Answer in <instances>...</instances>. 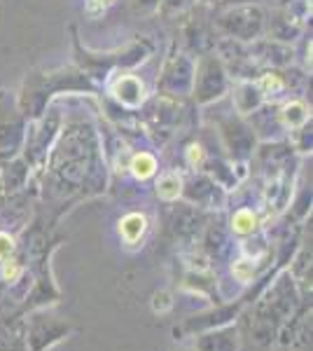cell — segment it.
Listing matches in <instances>:
<instances>
[{
    "mask_svg": "<svg viewBox=\"0 0 313 351\" xmlns=\"http://www.w3.org/2000/svg\"><path fill=\"white\" fill-rule=\"evenodd\" d=\"M45 162L47 183L56 195H99L105 190L103 145L92 122H64Z\"/></svg>",
    "mask_w": 313,
    "mask_h": 351,
    "instance_id": "cell-1",
    "label": "cell"
},
{
    "mask_svg": "<svg viewBox=\"0 0 313 351\" xmlns=\"http://www.w3.org/2000/svg\"><path fill=\"white\" fill-rule=\"evenodd\" d=\"M66 92L94 94L96 84L77 66H61L54 71H31L26 73L19 94H16V108L26 117V122H33L47 110L56 94Z\"/></svg>",
    "mask_w": 313,
    "mask_h": 351,
    "instance_id": "cell-2",
    "label": "cell"
},
{
    "mask_svg": "<svg viewBox=\"0 0 313 351\" xmlns=\"http://www.w3.org/2000/svg\"><path fill=\"white\" fill-rule=\"evenodd\" d=\"M71 31H73V54H75V66L84 73V75H89V80L94 84H99V82L103 84L108 77L117 71H131V68L140 66L143 61L150 59L152 49H155L150 40L140 38V40L129 43L127 47H122V49L101 54V52H92V49L82 47V45H79V38H77V31L75 28H71Z\"/></svg>",
    "mask_w": 313,
    "mask_h": 351,
    "instance_id": "cell-3",
    "label": "cell"
},
{
    "mask_svg": "<svg viewBox=\"0 0 313 351\" xmlns=\"http://www.w3.org/2000/svg\"><path fill=\"white\" fill-rule=\"evenodd\" d=\"M295 281L290 274H283L276 281V286L269 291V295L264 298V302L258 304L250 324V335L258 344H269L271 339L278 335L283 321L292 314L295 309Z\"/></svg>",
    "mask_w": 313,
    "mask_h": 351,
    "instance_id": "cell-4",
    "label": "cell"
},
{
    "mask_svg": "<svg viewBox=\"0 0 313 351\" xmlns=\"http://www.w3.org/2000/svg\"><path fill=\"white\" fill-rule=\"evenodd\" d=\"M213 28L220 38H231L236 43H253L258 38H264L266 10L260 3L231 5V8L215 10Z\"/></svg>",
    "mask_w": 313,
    "mask_h": 351,
    "instance_id": "cell-5",
    "label": "cell"
},
{
    "mask_svg": "<svg viewBox=\"0 0 313 351\" xmlns=\"http://www.w3.org/2000/svg\"><path fill=\"white\" fill-rule=\"evenodd\" d=\"M231 77L227 68L222 66L220 56L215 52H208L199 56L195 61V80H192V101L195 106H213L215 101L225 99L229 94Z\"/></svg>",
    "mask_w": 313,
    "mask_h": 351,
    "instance_id": "cell-6",
    "label": "cell"
},
{
    "mask_svg": "<svg viewBox=\"0 0 313 351\" xmlns=\"http://www.w3.org/2000/svg\"><path fill=\"white\" fill-rule=\"evenodd\" d=\"M192 80H195V59L190 52H183L178 47H171L159 73L157 94L168 96V99L185 101L192 94Z\"/></svg>",
    "mask_w": 313,
    "mask_h": 351,
    "instance_id": "cell-7",
    "label": "cell"
},
{
    "mask_svg": "<svg viewBox=\"0 0 313 351\" xmlns=\"http://www.w3.org/2000/svg\"><path fill=\"white\" fill-rule=\"evenodd\" d=\"M225 112L227 115H218L213 120V124L220 132L222 148L227 150V155L231 157V162L246 164L250 157L255 155V143H258V138H255L250 124L243 120L241 115H236L234 108L225 110Z\"/></svg>",
    "mask_w": 313,
    "mask_h": 351,
    "instance_id": "cell-8",
    "label": "cell"
},
{
    "mask_svg": "<svg viewBox=\"0 0 313 351\" xmlns=\"http://www.w3.org/2000/svg\"><path fill=\"white\" fill-rule=\"evenodd\" d=\"M26 127L28 122L16 108V99L8 92H0V164L21 155Z\"/></svg>",
    "mask_w": 313,
    "mask_h": 351,
    "instance_id": "cell-9",
    "label": "cell"
},
{
    "mask_svg": "<svg viewBox=\"0 0 313 351\" xmlns=\"http://www.w3.org/2000/svg\"><path fill=\"white\" fill-rule=\"evenodd\" d=\"M140 108H145L147 132L157 134L162 143L183 127V122L187 117L183 101L168 99V96H159V94L152 96L150 101H145Z\"/></svg>",
    "mask_w": 313,
    "mask_h": 351,
    "instance_id": "cell-10",
    "label": "cell"
},
{
    "mask_svg": "<svg viewBox=\"0 0 313 351\" xmlns=\"http://www.w3.org/2000/svg\"><path fill=\"white\" fill-rule=\"evenodd\" d=\"M105 89H108V96H110L112 104L124 110L136 112L147 101L145 82L131 71L112 73V75L105 80Z\"/></svg>",
    "mask_w": 313,
    "mask_h": 351,
    "instance_id": "cell-11",
    "label": "cell"
},
{
    "mask_svg": "<svg viewBox=\"0 0 313 351\" xmlns=\"http://www.w3.org/2000/svg\"><path fill=\"white\" fill-rule=\"evenodd\" d=\"M71 330L66 321H59V316L36 314L26 324V344L31 351H45L59 339H64Z\"/></svg>",
    "mask_w": 313,
    "mask_h": 351,
    "instance_id": "cell-12",
    "label": "cell"
},
{
    "mask_svg": "<svg viewBox=\"0 0 313 351\" xmlns=\"http://www.w3.org/2000/svg\"><path fill=\"white\" fill-rule=\"evenodd\" d=\"M248 45V52L253 64L260 68V71H266V68H290L295 64V52L290 45L286 43H276L271 38H258Z\"/></svg>",
    "mask_w": 313,
    "mask_h": 351,
    "instance_id": "cell-13",
    "label": "cell"
},
{
    "mask_svg": "<svg viewBox=\"0 0 313 351\" xmlns=\"http://www.w3.org/2000/svg\"><path fill=\"white\" fill-rule=\"evenodd\" d=\"M180 195L185 199H190V204H197L199 208H220L225 202V192L222 185L210 176L197 173L190 180H183V192Z\"/></svg>",
    "mask_w": 313,
    "mask_h": 351,
    "instance_id": "cell-14",
    "label": "cell"
},
{
    "mask_svg": "<svg viewBox=\"0 0 313 351\" xmlns=\"http://www.w3.org/2000/svg\"><path fill=\"white\" fill-rule=\"evenodd\" d=\"M183 36H185L187 52L199 54V56L213 52L215 45L220 40V36L213 28V21H206V19H190L183 26Z\"/></svg>",
    "mask_w": 313,
    "mask_h": 351,
    "instance_id": "cell-15",
    "label": "cell"
},
{
    "mask_svg": "<svg viewBox=\"0 0 313 351\" xmlns=\"http://www.w3.org/2000/svg\"><path fill=\"white\" fill-rule=\"evenodd\" d=\"M203 213L199 211L195 204H175L168 213V230L178 239H192L203 225Z\"/></svg>",
    "mask_w": 313,
    "mask_h": 351,
    "instance_id": "cell-16",
    "label": "cell"
},
{
    "mask_svg": "<svg viewBox=\"0 0 313 351\" xmlns=\"http://www.w3.org/2000/svg\"><path fill=\"white\" fill-rule=\"evenodd\" d=\"M229 96H231V108L241 117L250 115V112L258 110L262 104H266L255 80H234L229 87Z\"/></svg>",
    "mask_w": 313,
    "mask_h": 351,
    "instance_id": "cell-17",
    "label": "cell"
},
{
    "mask_svg": "<svg viewBox=\"0 0 313 351\" xmlns=\"http://www.w3.org/2000/svg\"><path fill=\"white\" fill-rule=\"evenodd\" d=\"M278 112H281V122L286 134H292L295 129L311 122V106L301 96H290V99L281 101L278 104Z\"/></svg>",
    "mask_w": 313,
    "mask_h": 351,
    "instance_id": "cell-18",
    "label": "cell"
},
{
    "mask_svg": "<svg viewBox=\"0 0 313 351\" xmlns=\"http://www.w3.org/2000/svg\"><path fill=\"white\" fill-rule=\"evenodd\" d=\"M28 173H31V164H28L24 157H14V160H8L0 164V188L8 195H14L16 190H21L28 180Z\"/></svg>",
    "mask_w": 313,
    "mask_h": 351,
    "instance_id": "cell-19",
    "label": "cell"
},
{
    "mask_svg": "<svg viewBox=\"0 0 313 351\" xmlns=\"http://www.w3.org/2000/svg\"><path fill=\"white\" fill-rule=\"evenodd\" d=\"M197 351H238V330L236 328H222L199 337L195 344Z\"/></svg>",
    "mask_w": 313,
    "mask_h": 351,
    "instance_id": "cell-20",
    "label": "cell"
},
{
    "mask_svg": "<svg viewBox=\"0 0 313 351\" xmlns=\"http://www.w3.org/2000/svg\"><path fill=\"white\" fill-rule=\"evenodd\" d=\"M145 232H147V218L143 213L131 211L119 220V237H122V241L127 246H136L145 237Z\"/></svg>",
    "mask_w": 313,
    "mask_h": 351,
    "instance_id": "cell-21",
    "label": "cell"
},
{
    "mask_svg": "<svg viewBox=\"0 0 313 351\" xmlns=\"http://www.w3.org/2000/svg\"><path fill=\"white\" fill-rule=\"evenodd\" d=\"M127 169L136 180H147L159 171V162L150 150H138L129 157Z\"/></svg>",
    "mask_w": 313,
    "mask_h": 351,
    "instance_id": "cell-22",
    "label": "cell"
},
{
    "mask_svg": "<svg viewBox=\"0 0 313 351\" xmlns=\"http://www.w3.org/2000/svg\"><path fill=\"white\" fill-rule=\"evenodd\" d=\"M183 192V178H180L178 171H166L159 176L157 180V195L159 199L164 202H175Z\"/></svg>",
    "mask_w": 313,
    "mask_h": 351,
    "instance_id": "cell-23",
    "label": "cell"
},
{
    "mask_svg": "<svg viewBox=\"0 0 313 351\" xmlns=\"http://www.w3.org/2000/svg\"><path fill=\"white\" fill-rule=\"evenodd\" d=\"M258 228H260V218L253 208H238L234 216H231V230H234V234L248 237L255 234Z\"/></svg>",
    "mask_w": 313,
    "mask_h": 351,
    "instance_id": "cell-24",
    "label": "cell"
},
{
    "mask_svg": "<svg viewBox=\"0 0 313 351\" xmlns=\"http://www.w3.org/2000/svg\"><path fill=\"white\" fill-rule=\"evenodd\" d=\"M197 0H162L159 5V14L164 16H175V14H185L195 8Z\"/></svg>",
    "mask_w": 313,
    "mask_h": 351,
    "instance_id": "cell-25",
    "label": "cell"
},
{
    "mask_svg": "<svg viewBox=\"0 0 313 351\" xmlns=\"http://www.w3.org/2000/svg\"><path fill=\"white\" fill-rule=\"evenodd\" d=\"M115 3H117V0H84V14L96 19V16L105 14Z\"/></svg>",
    "mask_w": 313,
    "mask_h": 351,
    "instance_id": "cell-26",
    "label": "cell"
},
{
    "mask_svg": "<svg viewBox=\"0 0 313 351\" xmlns=\"http://www.w3.org/2000/svg\"><path fill=\"white\" fill-rule=\"evenodd\" d=\"M231 271H234V276L241 281V284H248V281L255 276V267H253L250 260H238L234 267H231Z\"/></svg>",
    "mask_w": 313,
    "mask_h": 351,
    "instance_id": "cell-27",
    "label": "cell"
},
{
    "mask_svg": "<svg viewBox=\"0 0 313 351\" xmlns=\"http://www.w3.org/2000/svg\"><path fill=\"white\" fill-rule=\"evenodd\" d=\"M159 5H162V0H131V10H134L136 14L159 12Z\"/></svg>",
    "mask_w": 313,
    "mask_h": 351,
    "instance_id": "cell-28",
    "label": "cell"
},
{
    "mask_svg": "<svg viewBox=\"0 0 313 351\" xmlns=\"http://www.w3.org/2000/svg\"><path fill=\"white\" fill-rule=\"evenodd\" d=\"M12 253H14V239L8 232H0V263L12 258Z\"/></svg>",
    "mask_w": 313,
    "mask_h": 351,
    "instance_id": "cell-29",
    "label": "cell"
},
{
    "mask_svg": "<svg viewBox=\"0 0 313 351\" xmlns=\"http://www.w3.org/2000/svg\"><path fill=\"white\" fill-rule=\"evenodd\" d=\"M197 3L206 5V8H215V10H222V8H231V5H246V3H260V0H197Z\"/></svg>",
    "mask_w": 313,
    "mask_h": 351,
    "instance_id": "cell-30",
    "label": "cell"
},
{
    "mask_svg": "<svg viewBox=\"0 0 313 351\" xmlns=\"http://www.w3.org/2000/svg\"><path fill=\"white\" fill-rule=\"evenodd\" d=\"M171 304H173V302L168 300V293H157V295H155V309L164 311V309H168Z\"/></svg>",
    "mask_w": 313,
    "mask_h": 351,
    "instance_id": "cell-31",
    "label": "cell"
},
{
    "mask_svg": "<svg viewBox=\"0 0 313 351\" xmlns=\"http://www.w3.org/2000/svg\"><path fill=\"white\" fill-rule=\"evenodd\" d=\"M262 3V0H260ZM266 5H269L271 10L274 8H290V5H295V3H301V0H264Z\"/></svg>",
    "mask_w": 313,
    "mask_h": 351,
    "instance_id": "cell-32",
    "label": "cell"
},
{
    "mask_svg": "<svg viewBox=\"0 0 313 351\" xmlns=\"http://www.w3.org/2000/svg\"><path fill=\"white\" fill-rule=\"evenodd\" d=\"M183 351H190V349H183ZM192 351H197V349H192Z\"/></svg>",
    "mask_w": 313,
    "mask_h": 351,
    "instance_id": "cell-33",
    "label": "cell"
}]
</instances>
